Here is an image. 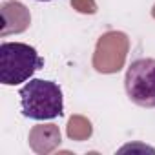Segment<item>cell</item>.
Listing matches in <instances>:
<instances>
[{"label": "cell", "mask_w": 155, "mask_h": 155, "mask_svg": "<svg viewBox=\"0 0 155 155\" xmlns=\"http://www.w3.org/2000/svg\"><path fill=\"white\" fill-rule=\"evenodd\" d=\"M124 88L133 104L155 108V58L133 60L124 77Z\"/></svg>", "instance_id": "obj_3"}, {"label": "cell", "mask_w": 155, "mask_h": 155, "mask_svg": "<svg viewBox=\"0 0 155 155\" xmlns=\"http://www.w3.org/2000/svg\"><path fill=\"white\" fill-rule=\"evenodd\" d=\"M22 115L33 120H49L64 113V97L57 82L29 79L18 91Z\"/></svg>", "instance_id": "obj_1"}, {"label": "cell", "mask_w": 155, "mask_h": 155, "mask_svg": "<svg viewBox=\"0 0 155 155\" xmlns=\"http://www.w3.org/2000/svg\"><path fill=\"white\" fill-rule=\"evenodd\" d=\"M38 2H51V0H38Z\"/></svg>", "instance_id": "obj_4"}, {"label": "cell", "mask_w": 155, "mask_h": 155, "mask_svg": "<svg viewBox=\"0 0 155 155\" xmlns=\"http://www.w3.org/2000/svg\"><path fill=\"white\" fill-rule=\"evenodd\" d=\"M40 68H44V58L33 46L24 42L0 44V82L4 86L28 82Z\"/></svg>", "instance_id": "obj_2"}]
</instances>
